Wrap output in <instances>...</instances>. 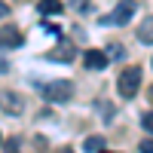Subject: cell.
Wrapping results in <instances>:
<instances>
[{
    "mask_svg": "<svg viewBox=\"0 0 153 153\" xmlns=\"http://www.w3.org/2000/svg\"><path fill=\"white\" fill-rule=\"evenodd\" d=\"M117 89H120L123 98H132L141 89V68H126L120 74V80H117Z\"/></svg>",
    "mask_w": 153,
    "mask_h": 153,
    "instance_id": "obj_1",
    "label": "cell"
},
{
    "mask_svg": "<svg viewBox=\"0 0 153 153\" xmlns=\"http://www.w3.org/2000/svg\"><path fill=\"white\" fill-rule=\"evenodd\" d=\"M43 95H46V101L65 104V101H71V98H74V83H71V80H55V83L43 86Z\"/></svg>",
    "mask_w": 153,
    "mask_h": 153,
    "instance_id": "obj_2",
    "label": "cell"
},
{
    "mask_svg": "<svg viewBox=\"0 0 153 153\" xmlns=\"http://www.w3.org/2000/svg\"><path fill=\"white\" fill-rule=\"evenodd\" d=\"M135 9H138L135 0H120L117 9H113L110 16H104V25H129L132 16H135Z\"/></svg>",
    "mask_w": 153,
    "mask_h": 153,
    "instance_id": "obj_3",
    "label": "cell"
},
{
    "mask_svg": "<svg viewBox=\"0 0 153 153\" xmlns=\"http://www.w3.org/2000/svg\"><path fill=\"white\" fill-rule=\"evenodd\" d=\"M25 43V37L16 31V28H0V46H12V49H16V46H22Z\"/></svg>",
    "mask_w": 153,
    "mask_h": 153,
    "instance_id": "obj_4",
    "label": "cell"
},
{
    "mask_svg": "<svg viewBox=\"0 0 153 153\" xmlns=\"http://www.w3.org/2000/svg\"><path fill=\"white\" fill-rule=\"evenodd\" d=\"M107 55L104 52H98V49H89L86 52V68H92V71H101V68H107Z\"/></svg>",
    "mask_w": 153,
    "mask_h": 153,
    "instance_id": "obj_5",
    "label": "cell"
},
{
    "mask_svg": "<svg viewBox=\"0 0 153 153\" xmlns=\"http://www.w3.org/2000/svg\"><path fill=\"white\" fill-rule=\"evenodd\" d=\"M40 12L43 16H61V12H65V3H61V0H40Z\"/></svg>",
    "mask_w": 153,
    "mask_h": 153,
    "instance_id": "obj_6",
    "label": "cell"
},
{
    "mask_svg": "<svg viewBox=\"0 0 153 153\" xmlns=\"http://www.w3.org/2000/svg\"><path fill=\"white\" fill-rule=\"evenodd\" d=\"M3 110H9V113H22L25 104H22V98H19L16 92H6V95H3Z\"/></svg>",
    "mask_w": 153,
    "mask_h": 153,
    "instance_id": "obj_7",
    "label": "cell"
},
{
    "mask_svg": "<svg viewBox=\"0 0 153 153\" xmlns=\"http://www.w3.org/2000/svg\"><path fill=\"white\" fill-rule=\"evenodd\" d=\"M138 40H141V43H147V46L153 43V16L141 22V28H138Z\"/></svg>",
    "mask_w": 153,
    "mask_h": 153,
    "instance_id": "obj_8",
    "label": "cell"
},
{
    "mask_svg": "<svg viewBox=\"0 0 153 153\" xmlns=\"http://www.w3.org/2000/svg\"><path fill=\"white\" fill-rule=\"evenodd\" d=\"M107 144H104V135H89L86 138V144H83V150H89V153H98V150H104Z\"/></svg>",
    "mask_w": 153,
    "mask_h": 153,
    "instance_id": "obj_9",
    "label": "cell"
},
{
    "mask_svg": "<svg viewBox=\"0 0 153 153\" xmlns=\"http://www.w3.org/2000/svg\"><path fill=\"white\" fill-rule=\"evenodd\" d=\"M71 49H74L71 43H61L58 55H55V52H49V58H58V61H71V58H74V52H71Z\"/></svg>",
    "mask_w": 153,
    "mask_h": 153,
    "instance_id": "obj_10",
    "label": "cell"
},
{
    "mask_svg": "<svg viewBox=\"0 0 153 153\" xmlns=\"http://www.w3.org/2000/svg\"><path fill=\"white\" fill-rule=\"evenodd\" d=\"M141 126H144V129H147V132L153 135V110H150V113H144V120H141Z\"/></svg>",
    "mask_w": 153,
    "mask_h": 153,
    "instance_id": "obj_11",
    "label": "cell"
},
{
    "mask_svg": "<svg viewBox=\"0 0 153 153\" xmlns=\"http://www.w3.org/2000/svg\"><path fill=\"white\" fill-rule=\"evenodd\" d=\"M107 58H123V46L120 43H110V55Z\"/></svg>",
    "mask_w": 153,
    "mask_h": 153,
    "instance_id": "obj_12",
    "label": "cell"
},
{
    "mask_svg": "<svg viewBox=\"0 0 153 153\" xmlns=\"http://www.w3.org/2000/svg\"><path fill=\"white\" fill-rule=\"evenodd\" d=\"M138 150H141V153H153V138H147V141H141V144H138Z\"/></svg>",
    "mask_w": 153,
    "mask_h": 153,
    "instance_id": "obj_13",
    "label": "cell"
},
{
    "mask_svg": "<svg viewBox=\"0 0 153 153\" xmlns=\"http://www.w3.org/2000/svg\"><path fill=\"white\" fill-rule=\"evenodd\" d=\"M6 12H9V6L3 3V0H0V19H3V16H6Z\"/></svg>",
    "mask_w": 153,
    "mask_h": 153,
    "instance_id": "obj_14",
    "label": "cell"
}]
</instances>
